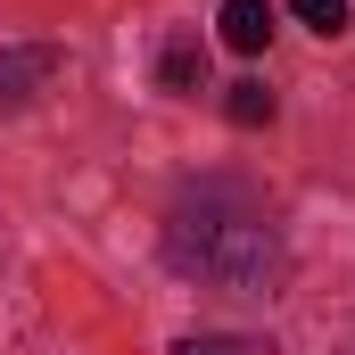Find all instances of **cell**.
Listing matches in <instances>:
<instances>
[{"instance_id":"1","label":"cell","mask_w":355,"mask_h":355,"mask_svg":"<svg viewBox=\"0 0 355 355\" xmlns=\"http://www.w3.org/2000/svg\"><path fill=\"white\" fill-rule=\"evenodd\" d=\"M166 265L182 281H207V289H232V297H272L289 281V248L265 215L248 207H223V198H198L166 223Z\"/></svg>"},{"instance_id":"2","label":"cell","mask_w":355,"mask_h":355,"mask_svg":"<svg viewBox=\"0 0 355 355\" xmlns=\"http://www.w3.org/2000/svg\"><path fill=\"white\" fill-rule=\"evenodd\" d=\"M42 83H58V50H50V42H17V50H0V107L42 99Z\"/></svg>"},{"instance_id":"3","label":"cell","mask_w":355,"mask_h":355,"mask_svg":"<svg viewBox=\"0 0 355 355\" xmlns=\"http://www.w3.org/2000/svg\"><path fill=\"white\" fill-rule=\"evenodd\" d=\"M215 25H223V42H232L240 58H257V50L272 42V0H223Z\"/></svg>"},{"instance_id":"4","label":"cell","mask_w":355,"mask_h":355,"mask_svg":"<svg viewBox=\"0 0 355 355\" xmlns=\"http://www.w3.org/2000/svg\"><path fill=\"white\" fill-rule=\"evenodd\" d=\"M157 83L182 91V99L207 83V42H198V33H174V42H166V58H157Z\"/></svg>"},{"instance_id":"5","label":"cell","mask_w":355,"mask_h":355,"mask_svg":"<svg viewBox=\"0 0 355 355\" xmlns=\"http://www.w3.org/2000/svg\"><path fill=\"white\" fill-rule=\"evenodd\" d=\"M223 116H232L240 132H257V124H272V91H265V83H232V99H223Z\"/></svg>"},{"instance_id":"6","label":"cell","mask_w":355,"mask_h":355,"mask_svg":"<svg viewBox=\"0 0 355 355\" xmlns=\"http://www.w3.org/2000/svg\"><path fill=\"white\" fill-rule=\"evenodd\" d=\"M174 355H272V339H174Z\"/></svg>"},{"instance_id":"7","label":"cell","mask_w":355,"mask_h":355,"mask_svg":"<svg viewBox=\"0 0 355 355\" xmlns=\"http://www.w3.org/2000/svg\"><path fill=\"white\" fill-rule=\"evenodd\" d=\"M289 8H297L314 33H347V0H289Z\"/></svg>"}]
</instances>
